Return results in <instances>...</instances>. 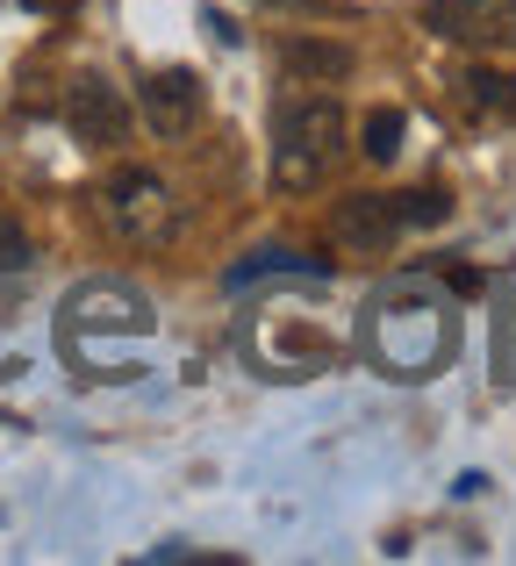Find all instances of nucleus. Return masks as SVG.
<instances>
[{"instance_id": "obj_13", "label": "nucleus", "mask_w": 516, "mask_h": 566, "mask_svg": "<svg viewBox=\"0 0 516 566\" xmlns=\"http://www.w3.org/2000/svg\"><path fill=\"white\" fill-rule=\"evenodd\" d=\"M402 129H409L402 108H373V115H366V158H373V166H394V151H402Z\"/></svg>"}, {"instance_id": "obj_5", "label": "nucleus", "mask_w": 516, "mask_h": 566, "mask_svg": "<svg viewBox=\"0 0 516 566\" xmlns=\"http://www.w3.org/2000/svg\"><path fill=\"white\" fill-rule=\"evenodd\" d=\"M431 29L481 57L516 51V0H431Z\"/></svg>"}, {"instance_id": "obj_2", "label": "nucleus", "mask_w": 516, "mask_h": 566, "mask_svg": "<svg viewBox=\"0 0 516 566\" xmlns=\"http://www.w3.org/2000/svg\"><path fill=\"white\" fill-rule=\"evenodd\" d=\"M101 222H108L129 251H166L172 237H180L187 208H180V193L158 180L151 166H123V172L101 180Z\"/></svg>"}, {"instance_id": "obj_11", "label": "nucleus", "mask_w": 516, "mask_h": 566, "mask_svg": "<svg viewBox=\"0 0 516 566\" xmlns=\"http://www.w3.org/2000/svg\"><path fill=\"white\" fill-rule=\"evenodd\" d=\"M466 108L474 115H495V123H516V72H495V65H474L460 80Z\"/></svg>"}, {"instance_id": "obj_12", "label": "nucleus", "mask_w": 516, "mask_h": 566, "mask_svg": "<svg viewBox=\"0 0 516 566\" xmlns=\"http://www.w3.org/2000/svg\"><path fill=\"white\" fill-rule=\"evenodd\" d=\"M388 201H394V222H402V230H431V222L452 216L445 187H409V193H388Z\"/></svg>"}, {"instance_id": "obj_7", "label": "nucleus", "mask_w": 516, "mask_h": 566, "mask_svg": "<svg viewBox=\"0 0 516 566\" xmlns=\"http://www.w3.org/2000/svg\"><path fill=\"white\" fill-rule=\"evenodd\" d=\"M129 101H123V86H108L101 72H80L72 80V101H65V123H72V137L80 144H123L129 137Z\"/></svg>"}, {"instance_id": "obj_14", "label": "nucleus", "mask_w": 516, "mask_h": 566, "mask_svg": "<svg viewBox=\"0 0 516 566\" xmlns=\"http://www.w3.org/2000/svg\"><path fill=\"white\" fill-rule=\"evenodd\" d=\"M0 273H29V237L8 216H0Z\"/></svg>"}, {"instance_id": "obj_4", "label": "nucleus", "mask_w": 516, "mask_h": 566, "mask_svg": "<svg viewBox=\"0 0 516 566\" xmlns=\"http://www.w3.org/2000/svg\"><path fill=\"white\" fill-rule=\"evenodd\" d=\"M158 316L151 302H144L137 287H123V280H86V287L65 294V316H57V345H65V359L80 366V352L94 345V337H151Z\"/></svg>"}, {"instance_id": "obj_1", "label": "nucleus", "mask_w": 516, "mask_h": 566, "mask_svg": "<svg viewBox=\"0 0 516 566\" xmlns=\"http://www.w3.org/2000/svg\"><path fill=\"white\" fill-rule=\"evenodd\" d=\"M351 151V123L330 94H294L273 115V187L280 193H308L323 187Z\"/></svg>"}, {"instance_id": "obj_8", "label": "nucleus", "mask_w": 516, "mask_h": 566, "mask_svg": "<svg viewBox=\"0 0 516 566\" xmlns=\"http://www.w3.org/2000/svg\"><path fill=\"white\" fill-rule=\"evenodd\" d=\"M394 237H402V222H394V201H388V193H351V201H337V244H351V251H388Z\"/></svg>"}, {"instance_id": "obj_9", "label": "nucleus", "mask_w": 516, "mask_h": 566, "mask_svg": "<svg viewBox=\"0 0 516 566\" xmlns=\"http://www.w3.org/2000/svg\"><path fill=\"white\" fill-rule=\"evenodd\" d=\"M259 280H330V259L294 251V244H259L230 265V287H259Z\"/></svg>"}, {"instance_id": "obj_10", "label": "nucleus", "mask_w": 516, "mask_h": 566, "mask_svg": "<svg viewBox=\"0 0 516 566\" xmlns=\"http://www.w3.org/2000/svg\"><path fill=\"white\" fill-rule=\"evenodd\" d=\"M280 57H287V80H308V86H337L351 72V51L345 43H323V36H294Z\"/></svg>"}, {"instance_id": "obj_3", "label": "nucleus", "mask_w": 516, "mask_h": 566, "mask_svg": "<svg viewBox=\"0 0 516 566\" xmlns=\"http://www.w3.org/2000/svg\"><path fill=\"white\" fill-rule=\"evenodd\" d=\"M373 359L388 366L394 380H431V366L452 352V316L431 302V294H394L373 316Z\"/></svg>"}, {"instance_id": "obj_6", "label": "nucleus", "mask_w": 516, "mask_h": 566, "mask_svg": "<svg viewBox=\"0 0 516 566\" xmlns=\"http://www.w3.org/2000/svg\"><path fill=\"white\" fill-rule=\"evenodd\" d=\"M137 108H144V123H151L158 137H187V129L209 115V86H201L194 65H166V72H151V80L137 86Z\"/></svg>"}, {"instance_id": "obj_15", "label": "nucleus", "mask_w": 516, "mask_h": 566, "mask_svg": "<svg viewBox=\"0 0 516 566\" xmlns=\"http://www.w3.org/2000/svg\"><path fill=\"white\" fill-rule=\"evenodd\" d=\"M259 8H323V0H259Z\"/></svg>"}]
</instances>
